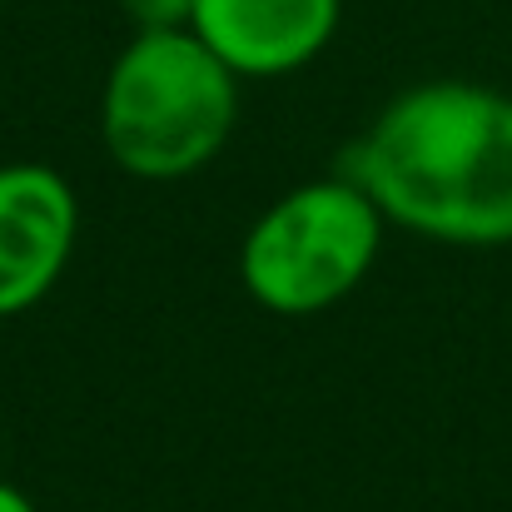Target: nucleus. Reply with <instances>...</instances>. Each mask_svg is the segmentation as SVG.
<instances>
[{"instance_id": "1", "label": "nucleus", "mask_w": 512, "mask_h": 512, "mask_svg": "<svg viewBox=\"0 0 512 512\" xmlns=\"http://www.w3.org/2000/svg\"><path fill=\"white\" fill-rule=\"evenodd\" d=\"M388 224L453 249L512 244V95L473 80H423L393 95L348 145Z\"/></svg>"}, {"instance_id": "2", "label": "nucleus", "mask_w": 512, "mask_h": 512, "mask_svg": "<svg viewBox=\"0 0 512 512\" xmlns=\"http://www.w3.org/2000/svg\"><path fill=\"white\" fill-rule=\"evenodd\" d=\"M239 75L189 30H140L100 90L105 155L135 179H184L234 135Z\"/></svg>"}, {"instance_id": "3", "label": "nucleus", "mask_w": 512, "mask_h": 512, "mask_svg": "<svg viewBox=\"0 0 512 512\" xmlns=\"http://www.w3.org/2000/svg\"><path fill=\"white\" fill-rule=\"evenodd\" d=\"M383 224L373 194L343 170L294 184L249 224L239 244V284L279 319H314L368 279Z\"/></svg>"}, {"instance_id": "4", "label": "nucleus", "mask_w": 512, "mask_h": 512, "mask_svg": "<svg viewBox=\"0 0 512 512\" xmlns=\"http://www.w3.org/2000/svg\"><path fill=\"white\" fill-rule=\"evenodd\" d=\"M80 239V199L50 165H0V319L35 309Z\"/></svg>"}, {"instance_id": "5", "label": "nucleus", "mask_w": 512, "mask_h": 512, "mask_svg": "<svg viewBox=\"0 0 512 512\" xmlns=\"http://www.w3.org/2000/svg\"><path fill=\"white\" fill-rule=\"evenodd\" d=\"M339 20L343 0H194L189 30L239 80H279L319 60Z\"/></svg>"}, {"instance_id": "6", "label": "nucleus", "mask_w": 512, "mask_h": 512, "mask_svg": "<svg viewBox=\"0 0 512 512\" xmlns=\"http://www.w3.org/2000/svg\"><path fill=\"white\" fill-rule=\"evenodd\" d=\"M120 10L140 30H179L194 15V0H120Z\"/></svg>"}, {"instance_id": "7", "label": "nucleus", "mask_w": 512, "mask_h": 512, "mask_svg": "<svg viewBox=\"0 0 512 512\" xmlns=\"http://www.w3.org/2000/svg\"><path fill=\"white\" fill-rule=\"evenodd\" d=\"M0 512H40L20 488H10V483H0Z\"/></svg>"}]
</instances>
